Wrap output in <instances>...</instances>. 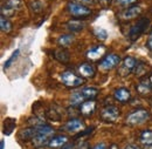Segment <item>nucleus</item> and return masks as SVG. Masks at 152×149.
Listing matches in <instances>:
<instances>
[{
	"instance_id": "f257e3e1",
	"label": "nucleus",
	"mask_w": 152,
	"mask_h": 149,
	"mask_svg": "<svg viewBox=\"0 0 152 149\" xmlns=\"http://www.w3.org/2000/svg\"><path fill=\"white\" fill-rule=\"evenodd\" d=\"M99 91L96 87H84L81 89L74 91L70 94V105L72 106H80L87 100H95Z\"/></svg>"
},
{
	"instance_id": "f03ea898",
	"label": "nucleus",
	"mask_w": 152,
	"mask_h": 149,
	"mask_svg": "<svg viewBox=\"0 0 152 149\" xmlns=\"http://www.w3.org/2000/svg\"><path fill=\"white\" fill-rule=\"evenodd\" d=\"M54 128L48 126V125H43L38 127V134L33 140V145L35 148H42L45 146H48L49 141L52 140L53 135H54Z\"/></svg>"
},
{
	"instance_id": "7ed1b4c3",
	"label": "nucleus",
	"mask_w": 152,
	"mask_h": 149,
	"mask_svg": "<svg viewBox=\"0 0 152 149\" xmlns=\"http://www.w3.org/2000/svg\"><path fill=\"white\" fill-rule=\"evenodd\" d=\"M67 11L75 19L86 18L91 14V10L88 6H86L78 1H69L67 4Z\"/></svg>"
},
{
	"instance_id": "20e7f679",
	"label": "nucleus",
	"mask_w": 152,
	"mask_h": 149,
	"mask_svg": "<svg viewBox=\"0 0 152 149\" xmlns=\"http://www.w3.org/2000/svg\"><path fill=\"white\" fill-rule=\"evenodd\" d=\"M149 119H150V112L148 109H136L130 114H128L125 121L128 125L138 126V125H143Z\"/></svg>"
},
{
	"instance_id": "39448f33",
	"label": "nucleus",
	"mask_w": 152,
	"mask_h": 149,
	"mask_svg": "<svg viewBox=\"0 0 152 149\" xmlns=\"http://www.w3.org/2000/svg\"><path fill=\"white\" fill-rule=\"evenodd\" d=\"M60 79H61L62 83L68 88H76V87H80L81 85L84 83L83 77L76 75L72 71H64L63 73H61Z\"/></svg>"
},
{
	"instance_id": "423d86ee",
	"label": "nucleus",
	"mask_w": 152,
	"mask_h": 149,
	"mask_svg": "<svg viewBox=\"0 0 152 149\" xmlns=\"http://www.w3.org/2000/svg\"><path fill=\"white\" fill-rule=\"evenodd\" d=\"M150 25V20L149 18H145V17H142V18L138 19V21L133 25L130 30V33H129V37L131 40H136L140 37L148 28V26Z\"/></svg>"
},
{
	"instance_id": "0eeeda50",
	"label": "nucleus",
	"mask_w": 152,
	"mask_h": 149,
	"mask_svg": "<svg viewBox=\"0 0 152 149\" xmlns=\"http://www.w3.org/2000/svg\"><path fill=\"white\" fill-rule=\"evenodd\" d=\"M119 63H121L119 55H117V54H108V55H105L101 60L98 67H99V69H102L104 72H108V71H111V69L116 68Z\"/></svg>"
},
{
	"instance_id": "6e6552de",
	"label": "nucleus",
	"mask_w": 152,
	"mask_h": 149,
	"mask_svg": "<svg viewBox=\"0 0 152 149\" xmlns=\"http://www.w3.org/2000/svg\"><path fill=\"white\" fill-rule=\"evenodd\" d=\"M138 65V60L133 56H126L123 59L122 63L119 65V68H118V74L122 75V76H126L130 73H132L136 68V66Z\"/></svg>"
},
{
	"instance_id": "1a4fd4ad",
	"label": "nucleus",
	"mask_w": 152,
	"mask_h": 149,
	"mask_svg": "<svg viewBox=\"0 0 152 149\" xmlns=\"http://www.w3.org/2000/svg\"><path fill=\"white\" fill-rule=\"evenodd\" d=\"M119 112H121V111H119L118 107L110 105V106L104 107V108L101 111L99 116H101L102 121H104V122H115V121H117V119L119 117Z\"/></svg>"
},
{
	"instance_id": "9d476101",
	"label": "nucleus",
	"mask_w": 152,
	"mask_h": 149,
	"mask_svg": "<svg viewBox=\"0 0 152 149\" xmlns=\"http://www.w3.org/2000/svg\"><path fill=\"white\" fill-rule=\"evenodd\" d=\"M137 93L139 95H148L149 93H151L152 91V80L150 77V75H145L143 79L139 80V82L136 86Z\"/></svg>"
},
{
	"instance_id": "9b49d317",
	"label": "nucleus",
	"mask_w": 152,
	"mask_h": 149,
	"mask_svg": "<svg viewBox=\"0 0 152 149\" xmlns=\"http://www.w3.org/2000/svg\"><path fill=\"white\" fill-rule=\"evenodd\" d=\"M105 52H107L105 46H103V45H96V46L91 47V48L87 52L86 56H87L90 61H97V60L104 58Z\"/></svg>"
},
{
	"instance_id": "f8f14e48",
	"label": "nucleus",
	"mask_w": 152,
	"mask_h": 149,
	"mask_svg": "<svg viewBox=\"0 0 152 149\" xmlns=\"http://www.w3.org/2000/svg\"><path fill=\"white\" fill-rule=\"evenodd\" d=\"M142 7L140 6H137V5H132L128 8H125L119 17L123 19V20H131V19L138 18L140 14H142Z\"/></svg>"
},
{
	"instance_id": "ddd939ff",
	"label": "nucleus",
	"mask_w": 152,
	"mask_h": 149,
	"mask_svg": "<svg viewBox=\"0 0 152 149\" xmlns=\"http://www.w3.org/2000/svg\"><path fill=\"white\" fill-rule=\"evenodd\" d=\"M114 97L116 101H118L121 103H128L131 99V92L125 87H121V88L115 89Z\"/></svg>"
},
{
	"instance_id": "4468645a",
	"label": "nucleus",
	"mask_w": 152,
	"mask_h": 149,
	"mask_svg": "<svg viewBox=\"0 0 152 149\" xmlns=\"http://www.w3.org/2000/svg\"><path fill=\"white\" fill-rule=\"evenodd\" d=\"M84 122L80 119H72L69 121L66 122V125L63 126V129L67 131H70V133H76V131H80L82 129H84Z\"/></svg>"
},
{
	"instance_id": "2eb2a0df",
	"label": "nucleus",
	"mask_w": 152,
	"mask_h": 149,
	"mask_svg": "<svg viewBox=\"0 0 152 149\" xmlns=\"http://www.w3.org/2000/svg\"><path fill=\"white\" fill-rule=\"evenodd\" d=\"M96 109L95 100H87L80 105V114L83 116H91Z\"/></svg>"
},
{
	"instance_id": "dca6fc26",
	"label": "nucleus",
	"mask_w": 152,
	"mask_h": 149,
	"mask_svg": "<svg viewBox=\"0 0 152 149\" xmlns=\"http://www.w3.org/2000/svg\"><path fill=\"white\" fill-rule=\"evenodd\" d=\"M68 142H69V137L68 136H66V135H56V136L52 137V140L48 143V147L50 149H58L62 148L63 146H66Z\"/></svg>"
},
{
	"instance_id": "f3484780",
	"label": "nucleus",
	"mask_w": 152,
	"mask_h": 149,
	"mask_svg": "<svg viewBox=\"0 0 152 149\" xmlns=\"http://www.w3.org/2000/svg\"><path fill=\"white\" fill-rule=\"evenodd\" d=\"M78 73L81 74L82 77H86V79H90V77H94L96 74L95 67L91 65V63H88V62H84V63H81L80 67H78Z\"/></svg>"
},
{
	"instance_id": "a211bd4d",
	"label": "nucleus",
	"mask_w": 152,
	"mask_h": 149,
	"mask_svg": "<svg viewBox=\"0 0 152 149\" xmlns=\"http://www.w3.org/2000/svg\"><path fill=\"white\" fill-rule=\"evenodd\" d=\"M38 134V127H31V128H26L22 129L19 133V139L22 141H29V140H34V137Z\"/></svg>"
},
{
	"instance_id": "6ab92c4d",
	"label": "nucleus",
	"mask_w": 152,
	"mask_h": 149,
	"mask_svg": "<svg viewBox=\"0 0 152 149\" xmlns=\"http://www.w3.org/2000/svg\"><path fill=\"white\" fill-rule=\"evenodd\" d=\"M86 27V24L80 19H73L67 22V28L72 32H80Z\"/></svg>"
},
{
	"instance_id": "aec40b11",
	"label": "nucleus",
	"mask_w": 152,
	"mask_h": 149,
	"mask_svg": "<svg viewBox=\"0 0 152 149\" xmlns=\"http://www.w3.org/2000/svg\"><path fill=\"white\" fill-rule=\"evenodd\" d=\"M53 56L56 59L57 61H60V62H62V63H67V62L69 61V59H70L69 52L66 51V49H63V48L54 51V52H53Z\"/></svg>"
},
{
	"instance_id": "412c9836",
	"label": "nucleus",
	"mask_w": 152,
	"mask_h": 149,
	"mask_svg": "<svg viewBox=\"0 0 152 149\" xmlns=\"http://www.w3.org/2000/svg\"><path fill=\"white\" fill-rule=\"evenodd\" d=\"M139 141L144 146H151L152 145V131L151 129H144L139 135Z\"/></svg>"
},
{
	"instance_id": "4be33fe9",
	"label": "nucleus",
	"mask_w": 152,
	"mask_h": 149,
	"mask_svg": "<svg viewBox=\"0 0 152 149\" xmlns=\"http://www.w3.org/2000/svg\"><path fill=\"white\" fill-rule=\"evenodd\" d=\"M73 41H74L73 34H63V35H60L57 39V45L61 46L62 48H64V47H68L69 45H72Z\"/></svg>"
},
{
	"instance_id": "5701e85b",
	"label": "nucleus",
	"mask_w": 152,
	"mask_h": 149,
	"mask_svg": "<svg viewBox=\"0 0 152 149\" xmlns=\"http://www.w3.org/2000/svg\"><path fill=\"white\" fill-rule=\"evenodd\" d=\"M0 28L4 33H10L12 30H13V25L12 22L5 17H1L0 18Z\"/></svg>"
},
{
	"instance_id": "b1692460",
	"label": "nucleus",
	"mask_w": 152,
	"mask_h": 149,
	"mask_svg": "<svg viewBox=\"0 0 152 149\" xmlns=\"http://www.w3.org/2000/svg\"><path fill=\"white\" fill-rule=\"evenodd\" d=\"M15 128V120L14 119H7L5 120V125H4V134L5 135H11L12 131Z\"/></svg>"
},
{
	"instance_id": "393cba45",
	"label": "nucleus",
	"mask_w": 152,
	"mask_h": 149,
	"mask_svg": "<svg viewBox=\"0 0 152 149\" xmlns=\"http://www.w3.org/2000/svg\"><path fill=\"white\" fill-rule=\"evenodd\" d=\"M94 35H95L98 40H105L107 39V37H108V32L104 30V28H102V27H96V28H94Z\"/></svg>"
},
{
	"instance_id": "a878e982",
	"label": "nucleus",
	"mask_w": 152,
	"mask_h": 149,
	"mask_svg": "<svg viewBox=\"0 0 152 149\" xmlns=\"http://www.w3.org/2000/svg\"><path fill=\"white\" fill-rule=\"evenodd\" d=\"M15 12H17V11H14V10H12L11 7H8V6H6V5L2 4V6H1V17L10 18V17H13V15L15 14Z\"/></svg>"
},
{
	"instance_id": "bb28decb",
	"label": "nucleus",
	"mask_w": 152,
	"mask_h": 149,
	"mask_svg": "<svg viewBox=\"0 0 152 149\" xmlns=\"http://www.w3.org/2000/svg\"><path fill=\"white\" fill-rule=\"evenodd\" d=\"M4 5H6V6L11 7L12 10L17 11L21 7V0H6Z\"/></svg>"
},
{
	"instance_id": "cd10ccee",
	"label": "nucleus",
	"mask_w": 152,
	"mask_h": 149,
	"mask_svg": "<svg viewBox=\"0 0 152 149\" xmlns=\"http://www.w3.org/2000/svg\"><path fill=\"white\" fill-rule=\"evenodd\" d=\"M28 123L32 125L33 127H40V126H43V125H45V123H43V120L38 117V116H34V117L29 119V120H28Z\"/></svg>"
},
{
	"instance_id": "c85d7f7f",
	"label": "nucleus",
	"mask_w": 152,
	"mask_h": 149,
	"mask_svg": "<svg viewBox=\"0 0 152 149\" xmlns=\"http://www.w3.org/2000/svg\"><path fill=\"white\" fill-rule=\"evenodd\" d=\"M31 8H32L35 13H39V12H41V11H42L43 6H42V4H41L40 1L34 0V1H32V2H31Z\"/></svg>"
},
{
	"instance_id": "c756f323",
	"label": "nucleus",
	"mask_w": 152,
	"mask_h": 149,
	"mask_svg": "<svg viewBox=\"0 0 152 149\" xmlns=\"http://www.w3.org/2000/svg\"><path fill=\"white\" fill-rule=\"evenodd\" d=\"M134 2H137V0H116V4L122 7H128V6L130 7Z\"/></svg>"
},
{
	"instance_id": "7c9ffc66",
	"label": "nucleus",
	"mask_w": 152,
	"mask_h": 149,
	"mask_svg": "<svg viewBox=\"0 0 152 149\" xmlns=\"http://www.w3.org/2000/svg\"><path fill=\"white\" fill-rule=\"evenodd\" d=\"M18 54H19V49H17V51H15V52L12 54V56H11V58H10V59H8V60L5 62V66H4V68H5V69H6V68H8V67L11 66V63L14 61V59H17Z\"/></svg>"
},
{
	"instance_id": "2f4dec72",
	"label": "nucleus",
	"mask_w": 152,
	"mask_h": 149,
	"mask_svg": "<svg viewBox=\"0 0 152 149\" xmlns=\"http://www.w3.org/2000/svg\"><path fill=\"white\" fill-rule=\"evenodd\" d=\"M91 149H109V148L107 147V145H105V143L101 142V143H97V145H95V146H94Z\"/></svg>"
},
{
	"instance_id": "473e14b6",
	"label": "nucleus",
	"mask_w": 152,
	"mask_h": 149,
	"mask_svg": "<svg viewBox=\"0 0 152 149\" xmlns=\"http://www.w3.org/2000/svg\"><path fill=\"white\" fill-rule=\"evenodd\" d=\"M146 47H148V49L152 51V33L149 35L148 40H146Z\"/></svg>"
},
{
	"instance_id": "72a5a7b5",
	"label": "nucleus",
	"mask_w": 152,
	"mask_h": 149,
	"mask_svg": "<svg viewBox=\"0 0 152 149\" xmlns=\"http://www.w3.org/2000/svg\"><path fill=\"white\" fill-rule=\"evenodd\" d=\"M77 1L83 4V5H93L95 2V0H77Z\"/></svg>"
},
{
	"instance_id": "f704fd0d",
	"label": "nucleus",
	"mask_w": 152,
	"mask_h": 149,
	"mask_svg": "<svg viewBox=\"0 0 152 149\" xmlns=\"http://www.w3.org/2000/svg\"><path fill=\"white\" fill-rule=\"evenodd\" d=\"M61 149H74V143H69V142H68L66 146H63Z\"/></svg>"
},
{
	"instance_id": "c9c22d12",
	"label": "nucleus",
	"mask_w": 152,
	"mask_h": 149,
	"mask_svg": "<svg viewBox=\"0 0 152 149\" xmlns=\"http://www.w3.org/2000/svg\"><path fill=\"white\" fill-rule=\"evenodd\" d=\"M124 149H140V148L137 145H128V146H125Z\"/></svg>"
},
{
	"instance_id": "e433bc0d",
	"label": "nucleus",
	"mask_w": 152,
	"mask_h": 149,
	"mask_svg": "<svg viewBox=\"0 0 152 149\" xmlns=\"http://www.w3.org/2000/svg\"><path fill=\"white\" fill-rule=\"evenodd\" d=\"M98 1H99V2H101L103 6H107V5H109V4H110L113 0H98Z\"/></svg>"
},
{
	"instance_id": "4c0bfd02",
	"label": "nucleus",
	"mask_w": 152,
	"mask_h": 149,
	"mask_svg": "<svg viewBox=\"0 0 152 149\" xmlns=\"http://www.w3.org/2000/svg\"><path fill=\"white\" fill-rule=\"evenodd\" d=\"M109 149H119V147H118L116 143H113V145L109 146Z\"/></svg>"
},
{
	"instance_id": "58836bf2",
	"label": "nucleus",
	"mask_w": 152,
	"mask_h": 149,
	"mask_svg": "<svg viewBox=\"0 0 152 149\" xmlns=\"http://www.w3.org/2000/svg\"><path fill=\"white\" fill-rule=\"evenodd\" d=\"M5 148V141L1 140V143H0V149H4Z\"/></svg>"
},
{
	"instance_id": "ea45409f",
	"label": "nucleus",
	"mask_w": 152,
	"mask_h": 149,
	"mask_svg": "<svg viewBox=\"0 0 152 149\" xmlns=\"http://www.w3.org/2000/svg\"><path fill=\"white\" fill-rule=\"evenodd\" d=\"M146 149H152V145L151 146H146Z\"/></svg>"
}]
</instances>
